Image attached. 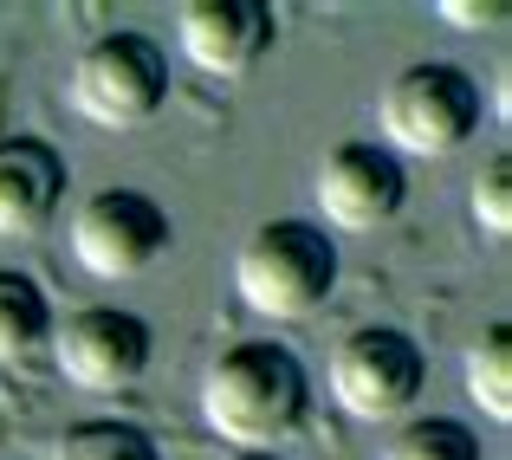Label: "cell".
Here are the masks:
<instances>
[{
    "label": "cell",
    "instance_id": "6da1fadb",
    "mask_svg": "<svg viewBox=\"0 0 512 460\" xmlns=\"http://www.w3.org/2000/svg\"><path fill=\"white\" fill-rule=\"evenodd\" d=\"M312 409V376L286 344H247L221 350L201 383V422L221 441H234L240 454H273V441H286Z\"/></svg>",
    "mask_w": 512,
    "mask_h": 460
},
{
    "label": "cell",
    "instance_id": "7a4b0ae2",
    "mask_svg": "<svg viewBox=\"0 0 512 460\" xmlns=\"http://www.w3.org/2000/svg\"><path fill=\"white\" fill-rule=\"evenodd\" d=\"M234 292L273 324L312 318L338 292V240L318 221H266L234 253Z\"/></svg>",
    "mask_w": 512,
    "mask_h": 460
},
{
    "label": "cell",
    "instance_id": "3957f363",
    "mask_svg": "<svg viewBox=\"0 0 512 460\" xmlns=\"http://www.w3.org/2000/svg\"><path fill=\"white\" fill-rule=\"evenodd\" d=\"M65 98L98 130H137L169 98V52L150 33H104L78 52Z\"/></svg>",
    "mask_w": 512,
    "mask_h": 460
},
{
    "label": "cell",
    "instance_id": "277c9868",
    "mask_svg": "<svg viewBox=\"0 0 512 460\" xmlns=\"http://www.w3.org/2000/svg\"><path fill=\"white\" fill-rule=\"evenodd\" d=\"M383 150L389 156H454L480 130V85L461 65H409L389 78L383 104Z\"/></svg>",
    "mask_w": 512,
    "mask_h": 460
},
{
    "label": "cell",
    "instance_id": "5b68a950",
    "mask_svg": "<svg viewBox=\"0 0 512 460\" xmlns=\"http://www.w3.org/2000/svg\"><path fill=\"white\" fill-rule=\"evenodd\" d=\"M428 383V357L396 324H363L331 350L325 389L350 422H396Z\"/></svg>",
    "mask_w": 512,
    "mask_h": 460
},
{
    "label": "cell",
    "instance_id": "8992f818",
    "mask_svg": "<svg viewBox=\"0 0 512 460\" xmlns=\"http://www.w3.org/2000/svg\"><path fill=\"white\" fill-rule=\"evenodd\" d=\"M169 253V214L143 188H98L72 214V260L91 279H137Z\"/></svg>",
    "mask_w": 512,
    "mask_h": 460
},
{
    "label": "cell",
    "instance_id": "52a82bcc",
    "mask_svg": "<svg viewBox=\"0 0 512 460\" xmlns=\"http://www.w3.org/2000/svg\"><path fill=\"white\" fill-rule=\"evenodd\" d=\"M52 363L65 383L91 389V396H117L150 370V324L117 305H85L52 331Z\"/></svg>",
    "mask_w": 512,
    "mask_h": 460
},
{
    "label": "cell",
    "instance_id": "ba28073f",
    "mask_svg": "<svg viewBox=\"0 0 512 460\" xmlns=\"http://www.w3.org/2000/svg\"><path fill=\"white\" fill-rule=\"evenodd\" d=\"M312 201L331 227L370 234V227L396 221V208L409 201V169H402L383 143L350 137L338 150H325V162H318V175H312Z\"/></svg>",
    "mask_w": 512,
    "mask_h": 460
},
{
    "label": "cell",
    "instance_id": "9c48e42d",
    "mask_svg": "<svg viewBox=\"0 0 512 460\" xmlns=\"http://www.w3.org/2000/svg\"><path fill=\"white\" fill-rule=\"evenodd\" d=\"M279 20L266 0H188L175 13V46L208 78H247L273 52Z\"/></svg>",
    "mask_w": 512,
    "mask_h": 460
},
{
    "label": "cell",
    "instance_id": "30bf717a",
    "mask_svg": "<svg viewBox=\"0 0 512 460\" xmlns=\"http://www.w3.org/2000/svg\"><path fill=\"white\" fill-rule=\"evenodd\" d=\"M65 201V156L46 137H0V234H39Z\"/></svg>",
    "mask_w": 512,
    "mask_h": 460
},
{
    "label": "cell",
    "instance_id": "8fae6325",
    "mask_svg": "<svg viewBox=\"0 0 512 460\" xmlns=\"http://www.w3.org/2000/svg\"><path fill=\"white\" fill-rule=\"evenodd\" d=\"M467 402H474L487 422L512 415V324H487V331L467 344Z\"/></svg>",
    "mask_w": 512,
    "mask_h": 460
},
{
    "label": "cell",
    "instance_id": "7c38bea8",
    "mask_svg": "<svg viewBox=\"0 0 512 460\" xmlns=\"http://www.w3.org/2000/svg\"><path fill=\"white\" fill-rule=\"evenodd\" d=\"M46 331H52V305H46V292H39L26 273L0 266V363L33 357V350L46 344Z\"/></svg>",
    "mask_w": 512,
    "mask_h": 460
},
{
    "label": "cell",
    "instance_id": "4fadbf2b",
    "mask_svg": "<svg viewBox=\"0 0 512 460\" xmlns=\"http://www.w3.org/2000/svg\"><path fill=\"white\" fill-rule=\"evenodd\" d=\"M52 460H163V448L137 422H72L52 441Z\"/></svg>",
    "mask_w": 512,
    "mask_h": 460
},
{
    "label": "cell",
    "instance_id": "5bb4252c",
    "mask_svg": "<svg viewBox=\"0 0 512 460\" xmlns=\"http://www.w3.org/2000/svg\"><path fill=\"white\" fill-rule=\"evenodd\" d=\"M383 460H480V435L461 428L454 415H422L383 441Z\"/></svg>",
    "mask_w": 512,
    "mask_h": 460
},
{
    "label": "cell",
    "instance_id": "9a60e30c",
    "mask_svg": "<svg viewBox=\"0 0 512 460\" xmlns=\"http://www.w3.org/2000/svg\"><path fill=\"white\" fill-rule=\"evenodd\" d=\"M467 201H474V221L487 227L493 240H506L512 234V156H493L487 169L474 175V195Z\"/></svg>",
    "mask_w": 512,
    "mask_h": 460
},
{
    "label": "cell",
    "instance_id": "2e32d148",
    "mask_svg": "<svg viewBox=\"0 0 512 460\" xmlns=\"http://www.w3.org/2000/svg\"><path fill=\"white\" fill-rule=\"evenodd\" d=\"M435 13L454 26V33H500L512 7H506V0H487V7H474V0H448V7H435Z\"/></svg>",
    "mask_w": 512,
    "mask_h": 460
},
{
    "label": "cell",
    "instance_id": "e0dca14e",
    "mask_svg": "<svg viewBox=\"0 0 512 460\" xmlns=\"http://www.w3.org/2000/svg\"><path fill=\"white\" fill-rule=\"evenodd\" d=\"M234 460H279V454H234Z\"/></svg>",
    "mask_w": 512,
    "mask_h": 460
}]
</instances>
